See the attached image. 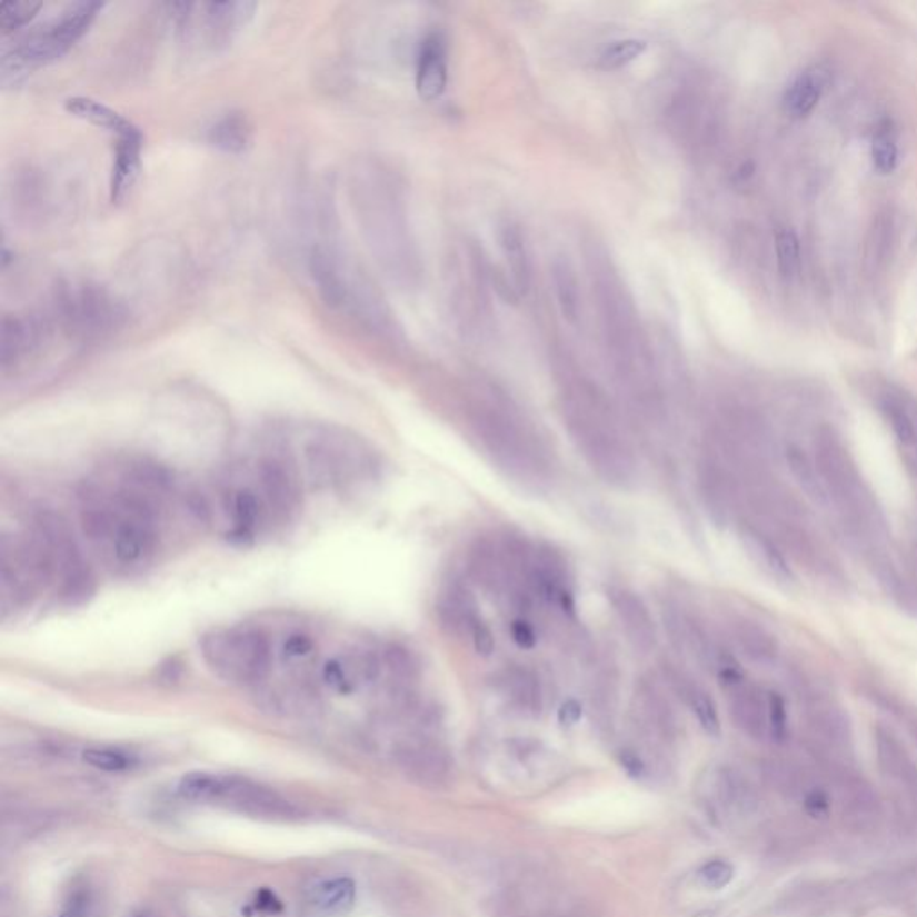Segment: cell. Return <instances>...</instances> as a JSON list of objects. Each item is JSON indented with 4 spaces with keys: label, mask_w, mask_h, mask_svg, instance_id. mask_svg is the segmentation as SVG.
<instances>
[{
    "label": "cell",
    "mask_w": 917,
    "mask_h": 917,
    "mask_svg": "<svg viewBox=\"0 0 917 917\" xmlns=\"http://www.w3.org/2000/svg\"><path fill=\"white\" fill-rule=\"evenodd\" d=\"M61 319L74 337L107 336L122 325L124 310L98 287L81 286L61 298Z\"/></svg>",
    "instance_id": "cell-9"
},
{
    "label": "cell",
    "mask_w": 917,
    "mask_h": 917,
    "mask_svg": "<svg viewBox=\"0 0 917 917\" xmlns=\"http://www.w3.org/2000/svg\"><path fill=\"white\" fill-rule=\"evenodd\" d=\"M259 6L255 2H208L203 10V31L208 46L227 47L251 22Z\"/></svg>",
    "instance_id": "cell-12"
},
{
    "label": "cell",
    "mask_w": 917,
    "mask_h": 917,
    "mask_svg": "<svg viewBox=\"0 0 917 917\" xmlns=\"http://www.w3.org/2000/svg\"><path fill=\"white\" fill-rule=\"evenodd\" d=\"M728 688L731 690V714L738 726L755 737L770 734L769 694L747 685L744 679Z\"/></svg>",
    "instance_id": "cell-17"
},
{
    "label": "cell",
    "mask_w": 917,
    "mask_h": 917,
    "mask_svg": "<svg viewBox=\"0 0 917 917\" xmlns=\"http://www.w3.org/2000/svg\"><path fill=\"white\" fill-rule=\"evenodd\" d=\"M40 341V328L28 319H2V337H0V357L4 371L22 362Z\"/></svg>",
    "instance_id": "cell-21"
},
{
    "label": "cell",
    "mask_w": 917,
    "mask_h": 917,
    "mask_svg": "<svg viewBox=\"0 0 917 917\" xmlns=\"http://www.w3.org/2000/svg\"><path fill=\"white\" fill-rule=\"evenodd\" d=\"M502 688L515 705L527 714H540L544 691L540 678L527 667H509L502 674Z\"/></svg>",
    "instance_id": "cell-24"
},
{
    "label": "cell",
    "mask_w": 917,
    "mask_h": 917,
    "mask_svg": "<svg viewBox=\"0 0 917 917\" xmlns=\"http://www.w3.org/2000/svg\"><path fill=\"white\" fill-rule=\"evenodd\" d=\"M40 10H42V2H33V0L2 2L0 4V33L2 37L17 33L26 28Z\"/></svg>",
    "instance_id": "cell-31"
},
{
    "label": "cell",
    "mask_w": 917,
    "mask_h": 917,
    "mask_svg": "<svg viewBox=\"0 0 917 917\" xmlns=\"http://www.w3.org/2000/svg\"><path fill=\"white\" fill-rule=\"evenodd\" d=\"M43 591L66 605H81L92 595L93 576L67 521L51 511L31 518L22 538Z\"/></svg>",
    "instance_id": "cell-2"
},
{
    "label": "cell",
    "mask_w": 917,
    "mask_h": 917,
    "mask_svg": "<svg viewBox=\"0 0 917 917\" xmlns=\"http://www.w3.org/2000/svg\"><path fill=\"white\" fill-rule=\"evenodd\" d=\"M310 479L319 488L348 489L373 479L377 461L368 445L345 430L318 427L303 441Z\"/></svg>",
    "instance_id": "cell-7"
},
{
    "label": "cell",
    "mask_w": 917,
    "mask_h": 917,
    "mask_svg": "<svg viewBox=\"0 0 917 917\" xmlns=\"http://www.w3.org/2000/svg\"><path fill=\"white\" fill-rule=\"evenodd\" d=\"M582 708L576 699H568V701L562 702L561 708H559L558 719L561 722V726H574V724L579 722L581 719Z\"/></svg>",
    "instance_id": "cell-46"
},
{
    "label": "cell",
    "mask_w": 917,
    "mask_h": 917,
    "mask_svg": "<svg viewBox=\"0 0 917 917\" xmlns=\"http://www.w3.org/2000/svg\"><path fill=\"white\" fill-rule=\"evenodd\" d=\"M769 722L770 735L776 738L784 737L785 726H787L784 699L773 691H769Z\"/></svg>",
    "instance_id": "cell-43"
},
{
    "label": "cell",
    "mask_w": 917,
    "mask_h": 917,
    "mask_svg": "<svg viewBox=\"0 0 917 917\" xmlns=\"http://www.w3.org/2000/svg\"><path fill=\"white\" fill-rule=\"evenodd\" d=\"M199 647L208 669L236 687H259L272 669L271 640L255 627L213 629Z\"/></svg>",
    "instance_id": "cell-8"
},
{
    "label": "cell",
    "mask_w": 917,
    "mask_h": 917,
    "mask_svg": "<svg viewBox=\"0 0 917 917\" xmlns=\"http://www.w3.org/2000/svg\"><path fill=\"white\" fill-rule=\"evenodd\" d=\"M438 614L442 627L453 635H471V629L480 620L474 595L461 585L450 586L445 591Z\"/></svg>",
    "instance_id": "cell-22"
},
{
    "label": "cell",
    "mask_w": 917,
    "mask_h": 917,
    "mask_svg": "<svg viewBox=\"0 0 917 917\" xmlns=\"http://www.w3.org/2000/svg\"><path fill=\"white\" fill-rule=\"evenodd\" d=\"M873 163L876 171L881 175H890L898 166V146H896L895 134L889 128H880L876 131L871 149Z\"/></svg>",
    "instance_id": "cell-35"
},
{
    "label": "cell",
    "mask_w": 917,
    "mask_h": 917,
    "mask_svg": "<svg viewBox=\"0 0 917 917\" xmlns=\"http://www.w3.org/2000/svg\"><path fill=\"white\" fill-rule=\"evenodd\" d=\"M470 576L485 590H500L509 586V572L502 552H497L489 544H479L468 558Z\"/></svg>",
    "instance_id": "cell-25"
},
{
    "label": "cell",
    "mask_w": 917,
    "mask_h": 917,
    "mask_svg": "<svg viewBox=\"0 0 917 917\" xmlns=\"http://www.w3.org/2000/svg\"><path fill=\"white\" fill-rule=\"evenodd\" d=\"M253 913L260 914H280L283 910L280 899L269 889H260L255 893L253 904H251Z\"/></svg>",
    "instance_id": "cell-44"
},
{
    "label": "cell",
    "mask_w": 917,
    "mask_h": 917,
    "mask_svg": "<svg viewBox=\"0 0 917 917\" xmlns=\"http://www.w3.org/2000/svg\"><path fill=\"white\" fill-rule=\"evenodd\" d=\"M172 480L158 466L131 462L113 482H88L79 494L84 536L119 572H137L157 558Z\"/></svg>",
    "instance_id": "cell-1"
},
{
    "label": "cell",
    "mask_w": 917,
    "mask_h": 917,
    "mask_svg": "<svg viewBox=\"0 0 917 917\" xmlns=\"http://www.w3.org/2000/svg\"><path fill=\"white\" fill-rule=\"evenodd\" d=\"M383 667L398 681H412L420 672V664L416 656L401 646H389L382 652Z\"/></svg>",
    "instance_id": "cell-33"
},
{
    "label": "cell",
    "mask_w": 917,
    "mask_h": 917,
    "mask_svg": "<svg viewBox=\"0 0 917 917\" xmlns=\"http://www.w3.org/2000/svg\"><path fill=\"white\" fill-rule=\"evenodd\" d=\"M890 236H893V228L887 219H878L875 228L871 231V242H869V260H871L875 268H880L881 262L887 259L890 248Z\"/></svg>",
    "instance_id": "cell-39"
},
{
    "label": "cell",
    "mask_w": 917,
    "mask_h": 917,
    "mask_svg": "<svg viewBox=\"0 0 917 917\" xmlns=\"http://www.w3.org/2000/svg\"><path fill=\"white\" fill-rule=\"evenodd\" d=\"M620 761H622V766L626 767L629 775L640 776L641 773L646 770V766H644V761L640 760V756L635 755L632 751H622Z\"/></svg>",
    "instance_id": "cell-48"
},
{
    "label": "cell",
    "mask_w": 917,
    "mask_h": 917,
    "mask_svg": "<svg viewBox=\"0 0 917 917\" xmlns=\"http://www.w3.org/2000/svg\"><path fill=\"white\" fill-rule=\"evenodd\" d=\"M776 257L778 269L785 278L796 277L801 268V248L799 239L793 230L781 228L776 233Z\"/></svg>",
    "instance_id": "cell-32"
},
{
    "label": "cell",
    "mask_w": 917,
    "mask_h": 917,
    "mask_svg": "<svg viewBox=\"0 0 917 917\" xmlns=\"http://www.w3.org/2000/svg\"><path fill=\"white\" fill-rule=\"evenodd\" d=\"M92 916V895L87 885L70 890L66 907L58 917H90Z\"/></svg>",
    "instance_id": "cell-40"
},
{
    "label": "cell",
    "mask_w": 917,
    "mask_h": 917,
    "mask_svg": "<svg viewBox=\"0 0 917 917\" xmlns=\"http://www.w3.org/2000/svg\"><path fill=\"white\" fill-rule=\"evenodd\" d=\"M102 8V2H74L54 19L31 29L2 54V83H17L23 76L60 60L87 34Z\"/></svg>",
    "instance_id": "cell-5"
},
{
    "label": "cell",
    "mask_w": 917,
    "mask_h": 917,
    "mask_svg": "<svg viewBox=\"0 0 917 917\" xmlns=\"http://www.w3.org/2000/svg\"><path fill=\"white\" fill-rule=\"evenodd\" d=\"M665 679L674 688V691L681 697L682 701L687 702L691 714L696 717L697 722L701 724V728L705 729L706 734L717 737L720 734L719 711H717V706H715L710 694L701 685L691 681L685 674L670 669V665L669 669H665Z\"/></svg>",
    "instance_id": "cell-20"
},
{
    "label": "cell",
    "mask_w": 917,
    "mask_h": 917,
    "mask_svg": "<svg viewBox=\"0 0 917 917\" xmlns=\"http://www.w3.org/2000/svg\"><path fill=\"white\" fill-rule=\"evenodd\" d=\"M448 67L445 46L438 34H430L421 43L416 69V90L423 101H436L447 90Z\"/></svg>",
    "instance_id": "cell-15"
},
{
    "label": "cell",
    "mask_w": 917,
    "mask_h": 917,
    "mask_svg": "<svg viewBox=\"0 0 917 917\" xmlns=\"http://www.w3.org/2000/svg\"><path fill=\"white\" fill-rule=\"evenodd\" d=\"M817 488L830 498L849 529L871 540L884 529L880 509L867 489L857 465L834 433L823 432L814 445Z\"/></svg>",
    "instance_id": "cell-3"
},
{
    "label": "cell",
    "mask_w": 917,
    "mask_h": 917,
    "mask_svg": "<svg viewBox=\"0 0 917 917\" xmlns=\"http://www.w3.org/2000/svg\"><path fill=\"white\" fill-rule=\"evenodd\" d=\"M143 133L128 139H119L113 149L111 163L110 199L111 203L124 201L137 183L142 169Z\"/></svg>",
    "instance_id": "cell-16"
},
{
    "label": "cell",
    "mask_w": 917,
    "mask_h": 917,
    "mask_svg": "<svg viewBox=\"0 0 917 917\" xmlns=\"http://www.w3.org/2000/svg\"><path fill=\"white\" fill-rule=\"evenodd\" d=\"M477 436L500 470L527 488H544L550 480L549 459L541 445L520 423L497 410L477 416Z\"/></svg>",
    "instance_id": "cell-6"
},
{
    "label": "cell",
    "mask_w": 917,
    "mask_h": 917,
    "mask_svg": "<svg viewBox=\"0 0 917 917\" xmlns=\"http://www.w3.org/2000/svg\"><path fill=\"white\" fill-rule=\"evenodd\" d=\"M830 81V70L823 66H811L803 70L798 78L794 79L784 96V110L793 119H803L810 116L814 108L819 104L826 84Z\"/></svg>",
    "instance_id": "cell-18"
},
{
    "label": "cell",
    "mask_w": 917,
    "mask_h": 917,
    "mask_svg": "<svg viewBox=\"0 0 917 917\" xmlns=\"http://www.w3.org/2000/svg\"><path fill=\"white\" fill-rule=\"evenodd\" d=\"M471 641H474L477 655L482 656V658H489V656L494 655L495 646H497L491 627L482 622V620H479V622L474 626V629H471Z\"/></svg>",
    "instance_id": "cell-42"
},
{
    "label": "cell",
    "mask_w": 917,
    "mask_h": 917,
    "mask_svg": "<svg viewBox=\"0 0 917 917\" xmlns=\"http://www.w3.org/2000/svg\"><path fill=\"white\" fill-rule=\"evenodd\" d=\"M66 110L76 119L87 120L96 128L108 131V133L117 137V140L142 134L139 126L131 122L130 119H126L119 111L92 98H83V96L69 98L66 101Z\"/></svg>",
    "instance_id": "cell-19"
},
{
    "label": "cell",
    "mask_w": 917,
    "mask_h": 917,
    "mask_svg": "<svg viewBox=\"0 0 917 917\" xmlns=\"http://www.w3.org/2000/svg\"><path fill=\"white\" fill-rule=\"evenodd\" d=\"M554 280H556V287H558L559 305H561L562 313H565V318L574 321L577 318L579 301H577V286L572 272L568 271L567 266H556Z\"/></svg>",
    "instance_id": "cell-37"
},
{
    "label": "cell",
    "mask_w": 917,
    "mask_h": 917,
    "mask_svg": "<svg viewBox=\"0 0 917 917\" xmlns=\"http://www.w3.org/2000/svg\"><path fill=\"white\" fill-rule=\"evenodd\" d=\"M511 637L521 649H532L538 641L536 637L535 627L530 626L524 618H518L511 624Z\"/></svg>",
    "instance_id": "cell-45"
},
{
    "label": "cell",
    "mask_w": 917,
    "mask_h": 917,
    "mask_svg": "<svg viewBox=\"0 0 917 917\" xmlns=\"http://www.w3.org/2000/svg\"><path fill=\"white\" fill-rule=\"evenodd\" d=\"M734 866L726 863V860H720V858L711 860V863H706L705 866L697 871V878L701 881L702 887L711 890L724 889L729 881L734 880Z\"/></svg>",
    "instance_id": "cell-38"
},
{
    "label": "cell",
    "mask_w": 917,
    "mask_h": 917,
    "mask_svg": "<svg viewBox=\"0 0 917 917\" xmlns=\"http://www.w3.org/2000/svg\"><path fill=\"white\" fill-rule=\"evenodd\" d=\"M568 430L579 452L600 479L618 488L637 482V457L600 401L595 398L576 401V406L568 410Z\"/></svg>",
    "instance_id": "cell-4"
},
{
    "label": "cell",
    "mask_w": 917,
    "mask_h": 917,
    "mask_svg": "<svg viewBox=\"0 0 917 917\" xmlns=\"http://www.w3.org/2000/svg\"><path fill=\"white\" fill-rule=\"evenodd\" d=\"M83 760L88 766L96 767L99 770H107V773H122L133 767L134 760L126 752L110 749V747H96V749H87L83 752Z\"/></svg>",
    "instance_id": "cell-36"
},
{
    "label": "cell",
    "mask_w": 917,
    "mask_h": 917,
    "mask_svg": "<svg viewBox=\"0 0 917 917\" xmlns=\"http://www.w3.org/2000/svg\"><path fill=\"white\" fill-rule=\"evenodd\" d=\"M356 899V884L350 878H333L313 887L312 904L327 913H342Z\"/></svg>",
    "instance_id": "cell-28"
},
{
    "label": "cell",
    "mask_w": 917,
    "mask_h": 917,
    "mask_svg": "<svg viewBox=\"0 0 917 917\" xmlns=\"http://www.w3.org/2000/svg\"><path fill=\"white\" fill-rule=\"evenodd\" d=\"M231 776L212 775V773H190L181 778L178 794L187 801L212 803L225 801Z\"/></svg>",
    "instance_id": "cell-27"
},
{
    "label": "cell",
    "mask_w": 917,
    "mask_h": 917,
    "mask_svg": "<svg viewBox=\"0 0 917 917\" xmlns=\"http://www.w3.org/2000/svg\"><path fill=\"white\" fill-rule=\"evenodd\" d=\"M805 808H807L808 814L814 817L825 816L830 805H828V798H826L825 794L823 793H811L808 794V798L805 799Z\"/></svg>",
    "instance_id": "cell-47"
},
{
    "label": "cell",
    "mask_w": 917,
    "mask_h": 917,
    "mask_svg": "<svg viewBox=\"0 0 917 917\" xmlns=\"http://www.w3.org/2000/svg\"><path fill=\"white\" fill-rule=\"evenodd\" d=\"M878 406L908 459L917 466V400L898 389H885Z\"/></svg>",
    "instance_id": "cell-13"
},
{
    "label": "cell",
    "mask_w": 917,
    "mask_h": 917,
    "mask_svg": "<svg viewBox=\"0 0 917 917\" xmlns=\"http://www.w3.org/2000/svg\"><path fill=\"white\" fill-rule=\"evenodd\" d=\"M310 275L325 303L332 309H345L351 303V287L346 269L327 248H313L310 253Z\"/></svg>",
    "instance_id": "cell-14"
},
{
    "label": "cell",
    "mask_w": 917,
    "mask_h": 917,
    "mask_svg": "<svg viewBox=\"0 0 917 917\" xmlns=\"http://www.w3.org/2000/svg\"><path fill=\"white\" fill-rule=\"evenodd\" d=\"M740 538H742L744 547H746L749 556L755 559L758 567L764 568L767 574L778 577V579H787L790 576L784 556L761 530L756 529V527L744 526L740 530Z\"/></svg>",
    "instance_id": "cell-26"
},
{
    "label": "cell",
    "mask_w": 917,
    "mask_h": 917,
    "mask_svg": "<svg viewBox=\"0 0 917 917\" xmlns=\"http://www.w3.org/2000/svg\"><path fill=\"white\" fill-rule=\"evenodd\" d=\"M131 917H149V916H148V914L140 913V914H134V916H131Z\"/></svg>",
    "instance_id": "cell-49"
},
{
    "label": "cell",
    "mask_w": 917,
    "mask_h": 917,
    "mask_svg": "<svg viewBox=\"0 0 917 917\" xmlns=\"http://www.w3.org/2000/svg\"><path fill=\"white\" fill-rule=\"evenodd\" d=\"M207 140L219 151L242 155L253 143V126L245 113L230 111L208 128Z\"/></svg>",
    "instance_id": "cell-23"
},
{
    "label": "cell",
    "mask_w": 917,
    "mask_h": 917,
    "mask_svg": "<svg viewBox=\"0 0 917 917\" xmlns=\"http://www.w3.org/2000/svg\"><path fill=\"white\" fill-rule=\"evenodd\" d=\"M646 49L647 43L644 40H620L600 54L599 66L606 70L622 69L638 60Z\"/></svg>",
    "instance_id": "cell-34"
},
{
    "label": "cell",
    "mask_w": 917,
    "mask_h": 917,
    "mask_svg": "<svg viewBox=\"0 0 917 917\" xmlns=\"http://www.w3.org/2000/svg\"><path fill=\"white\" fill-rule=\"evenodd\" d=\"M502 248L504 253L508 257L509 268H511L518 291L526 292L527 286H529V262H527L526 248H524L520 231L512 228L511 225L502 230Z\"/></svg>",
    "instance_id": "cell-30"
},
{
    "label": "cell",
    "mask_w": 917,
    "mask_h": 917,
    "mask_svg": "<svg viewBox=\"0 0 917 917\" xmlns=\"http://www.w3.org/2000/svg\"><path fill=\"white\" fill-rule=\"evenodd\" d=\"M382 658H378L373 650H348L328 661L323 669V679L333 691L348 696L377 681L382 672Z\"/></svg>",
    "instance_id": "cell-11"
},
{
    "label": "cell",
    "mask_w": 917,
    "mask_h": 917,
    "mask_svg": "<svg viewBox=\"0 0 917 917\" xmlns=\"http://www.w3.org/2000/svg\"><path fill=\"white\" fill-rule=\"evenodd\" d=\"M313 649H316V644L309 637L291 635L283 644L281 652L289 664H305L313 655Z\"/></svg>",
    "instance_id": "cell-41"
},
{
    "label": "cell",
    "mask_w": 917,
    "mask_h": 917,
    "mask_svg": "<svg viewBox=\"0 0 917 917\" xmlns=\"http://www.w3.org/2000/svg\"><path fill=\"white\" fill-rule=\"evenodd\" d=\"M734 637L740 649L744 650V655L749 656V658L764 661V659L775 656V641L761 627L755 626L752 622L737 620L734 624Z\"/></svg>",
    "instance_id": "cell-29"
},
{
    "label": "cell",
    "mask_w": 917,
    "mask_h": 917,
    "mask_svg": "<svg viewBox=\"0 0 917 917\" xmlns=\"http://www.w3.org/2000/svg\"><path fill=\"white\" fill-rule=\"evenodd\" d=\"M609 600L632 649L640 655H649L658 644V631L655 618L640 595L627 588H611Z\"/></svg>",
    "instance_id": "cell-10"
}]
</instances>
